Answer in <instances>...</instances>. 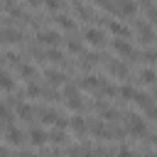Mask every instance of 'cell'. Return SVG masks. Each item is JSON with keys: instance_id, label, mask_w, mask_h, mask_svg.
I'll return each mask as SVG.
<instances>
[{"instance_id": "6da1fadb", "label": "cell", "mask_w": 157, "mask_h": 157, "mask_svg": "<svg viewBox=\"0 0 157 157\" xmlns=\"http://www.w3.org/2000/svg\"><path fill=\"white\" fill-rule=\"evenodd\" d=\"M5 140H7V145H20V142L25 140V132H22L20 128L7 125V128H5Z\"/></svg>"}, {"instance_id": "7a4b0ae2", "label": "cell", "mask_w": 157, "mask_h": 157, "mask_svg": "<svg viewBox=\"0 0 157 157\" xmlns=\"http://www.w3.org/2000/svg\"><path fill=\"white\" fill-rule=\"evenodd\" d=\"M128 125H130V132H135V135L145 132V120L137 118V115H128Z\"/></svg>"}, {"instance_id": "3957f363", "label": "cell", "mask_w": 157, "mask_h": 157, "mask_svg": "<svg viewBox=\"0 0 157 157\" xmlns=\"http://www.w3.org/2000/svg\"><path fill=\"white\" fill-rule=\"evenodd\" d=\"M83 37H86V42L93 44V47H101V44H103V32H101V29H86Z\"/></svg>"}, {"instance_id": "277c9868", "label": "cell", "mask_w": 157, "mask_h": 157, "mask_svg": "<svg viewBox=\"0 0 157 157\" xmlns=\"http://www.w3.org/2000/svg\"><path fill=\"white\" fill-rule=\"evenodd\" d=\"M118 10H120L123 15H135V12H137V5H135L132 0H118Z\"/></svg>"}, {"instance_id": "5b68a950", "label": "cell", "mask_w": 157, "mask_h": 157, "mask_svg": "<svg viewBox=\"0 0 157 157\" xmlns=\"http://www.w3.org/2000/svg\"><path fill=\"white\" fill-rule=\"evenodd\" d=\"M29 140H32V145H42V142L47 140V132H44L42 128H32V130H29Z\"/></svg>"}, {"instance_id": "8992f818", "label": "cell", "mask_w": 157, "mask_h": 157, "mask_svg": "<svg viewBox=\"0 0 157 157\" xmlns=\"http://www.w3.org/2000/svg\"><path fill=\"white\" fill-rule=\"evenodd\" d=\"M113 49H115L118 54H125V56H128V54H132V47H130L125 39H115V42H113Z\"/></svg>"}, {"instance_id": "52a82bcc", "label": "cell", "mask_w": 157, "mask_h": 157, "mask_svg": "<svg viewBox=\"0 0 157 157\" xmlns=\"http://www.w3.org/2000/svg\"><path fill=\"white\" fill-rule=\"evenodd\" d=\"M108 27H110L113 34H120V37H128V34H130V29H128L125 25H120V22H108Z\"/></svg>"}, {"instance_id": "ba28073f", "label": "cell", "mask_w": 157, "mask_h": 157, "mask_svg": "<svg viewBox=\"0 0 157 157\" xmlns=\"http://www.w3.org/2000/svg\"><path fill=\"white\" fill-rule=\"evenodd\" d=\"M132 101H135V103H140L142 108H152V101H150V96H147V93H140V91H137Z\"/></svg>"}, {"instance_id": "9c48e42d", "label": "cell", "mask_w": 157, "mask_h": 157, "mask_svg": "<svg viewBox=\"0 0 157 157\" xmlns=\"http://www.w3.org/2000/svg\"><path fill=\"white\" fill-rule=\"evenodd\" d=\"M37 39H42V42H47V44H56V42H59V34H56V32H42Z\"/></svg>"}, {"instance_id": "30bf717a", "label": "cell", "mask_w": 157, "mask_h": 157, "mask_svg": "<svg viewBox=\"0 0 157 157\" xmlns=\"http://www.w3.org/2000/svg\"><path fill=\"white\" fill-rule=\"evenodd\" d=\"M110 71H113L115 76H125V74H128L125 64H120V61H110Z\"/></svg>"}, {"instance_id": "8fae6325", "label": "cell", "mask_w": 157, "mask_h": 157, "mask_svg": "<svg viewBox=\"0 0 157 157\" xmlns=\"http://www.w3.org/2000/svg\"><path fill=\"white\" fill-rule=\"evenodd\" d=\"M47 78H49V83H64V74L61 71H47Z\"/></svg>"}, {"instance_id": "7c38bea8", "label": "cell", "mask_w": 157, "mask_h": 157, "mask_svg": "<svg viewBox=\"0 0 157 157\" xmlns=\"http://www.w3.org/2000/svg\"><path fill=\"white\" fill-rule=\"evenodd\" d=\"M71 128H74V132H83L86 130V120L76 115V118H71Z\"/></svg>"}, {"instance_id": "4fadbf2b", "label": "cell", "mask_w": 157, "mask_h": 157, "mask_svg": "<svg viewBox=\"0 0 157 157\" xmlns=\"http://www.w3.org/2000/svg\"><path fill=\"white\" fill-rule=\"evenodd\" d=\"M56 22H59L64 29H74V22H71V17H69V15H59V17H56Z\"/></svg>"}, {"instance_id": "5bb4252c", "label": "cell", "mask_w": 157, "mask_h": 157, "mask_svg": "<svg viewBox=\"0 0 157 157\" xmlns=\"http://www.w3.org/2000/svg\"><path fill=\"white\" fill-rule=\"evenodd\" d=\"M142 81H145V83H155V81H157V74H155L152 69H145V71H142Z\"/></svg>"}, {"instance_id": "9a60e30c", "label": "cell", "mask_w": 157, "mask_h": 157, "mask_svg": "<svg viewBox=\"0 0 157 157\" xmlns=\"http://www.w3.org/2000/svg\"><path fill=\"white\" fill-rule=\"evenodd\" d=\"M2 37H5V42H17L20 39V32H12L10 27H5V34Z\"/></svg>"}, {"instance_id": "2e32d148", "label": "cell", "mask_w": 157, "mask_h": 157, "mask_svg": "<svg viewBox=\"0 0 157 157\" xmlns=\"http://www.w3.org/2000/svg\"><path fill=\"white\" fill-rule=\"evenodd\" d=\"M12 86H15V81H12V76H10L7 71H5V74H2V88H5V91H12Z\"/></svg>"}, {"instance_id": "e0dca14e", "label": "cell", "mask_w": 157, "mask_h": 157, "mask_svg": "<svg viewBox=\"0 0 157 157\" xmlns=\"http://www.w3.org/2000/svg\"><path fill=\"white\" fill-rule=\"evenodd\" d=\"M96 86H101V81H98L96 76H86V81H83V88H96Z\"/></svg>"}, {"instance_id": "ac0fdd59", "label": "cell", "mask_w": 157, "mask_h": 157, "mask_svg": "<svg viewBox=\"0 0 157 157\" xmlns=\"http://www.w3.org/2000/svg\"><path fill=\"white\" fill-rule=\"evenodd\" d=\"M49 137H52V142H64V140H66V135H64L61 130H54Z\"/></svg>"}, {"instance_id": "d6986e66", "label": "cell", "mask_w": 157, "mask_h": 157, "mask_svg": "<svg viewBox=\"0 0 157 157\" xmlns=\"http://www.w3.org/2000/svg\"><path fill=\"white\" fill-rule=\"evenodd\" d=\"M17 115H22V118H29V115H32V108H29V105H20V108H17Z\"/></svg>"}, {"instance_id": "ffe728a7", "label": "cell", "mask_w": 157, "mask_h": 157, "mask_svg": "<svg viewBox=\"0 0 157 157\" xmlns=\"http://www.w3.org/2000/svg\"><path fill=\"white\" fill-rule=\"evenodd\" d=\"M47 56H49L52 61H61V52H56V49H52V52H47Z\"/></svg>"}, {"instance_id": "44dd1931", "label": "cell", "mask_w": 157, "mask_h": 157, "mask_svg": "<svg viewBox=\"0 0 157 157\" xmlns=\"http://www.w3.org/2000/svg\"><path fill=\"white\" fill-rule=\"evenodd\" d=\"M20 74H22V76H32V74H34V69H32V66H27V64H22V66H20Z\"/></svg>"}, {"instance_id": "7402d4cb", "label": "cell", "mask_w": 157, "mask_h": 157, "mask_svg": "<svg viewBox=\"0 0 157 157\" xmlns=\"http://www.w3.org/2000/svg\"><path fill=\"white\" fill-rule=\"evenodd\" d=\"M27 93H29V96H39V86H37V83H29V86H27Z\"/></svg>"}, {"instance_id": "603a6c76", "label": "cell", "mask_w": 157, "mask_h": 157, "mask_svg": "<svg viewBox=\"0 0 157 157\" xmlns=\"http://www.w3.org/2000/svg\"><path fill=\"white\" fill-rule=\"evenodd\" d=\"M44 5H47L49 10H56V7H61V2H59V0H44Z\"/></svg>"}, {"instance_id": "cb8c5ba5", "label": "cell", "mask_w": 157, "mask_h": 157, "mask_svg": "<svg viewBox=\"0 0 157 157\" xmlns=\"http://www.w3.org/2000/svg\"><path fill=\"white\" fill-rule=\"evenodd\" d=\"M69 49H71L74 54H81V44H78V42H69Z\"/></svg>"}, {"instance_id": "d4e9b609", "label": "cell", "mask_w": 157, "mask_h": 157, "mask_svg": "<svg viewBox=\"0 0 157 157\" xmlns=\"http://www.w3.org/2000/svg\"><path fill=\"white\" fill-rule=\"evenodd\" d=\"M147 15H150V20H157V7L155 5H147Z\"/></svg>"}, {"instance_id": "484cf974", "label": "cell", "mask_w": 157, "mask_h": 157, "mask_svg": "<svg viewBox=\"0 0 157 157\" xmlns=\"http://www.w3.org/2000/svg\"><path fill=\"white\" fill-rule=\"evenodd\" d=\"M118 155H120V157H130V150H128V147H120V152H118Z\"/></svg>"}, {"instance_id": "4316f807", "label": "cell", "mask_w": 157, "mask_h": 157, "mask_svg": "<svg viewBox=\"0 0 157 157\" xmlns=\"http://www.w3.org/2000/svg\"><path fill=\"white\" fill-rule=\"evenodd\" d=\"M147 110H150V115H152V118L157 120V108H147Z\"/></svg>"}, {"instance_id": "83f0119b", "label": "cell", "mask_w": 157, "mask_h": 157, "mask_svg": "<svg viewBox=\"0 0 157 157\" xmlns=\"http://www.w3.org/2000/svg\"><path fill=\"white\" fill-rule=\"evenodd\" d=\"M17 157H34V155H32V152H20Z\"/></svg>"}, {"instance_id": "f1b7e54d", "label": "cell", "mask_w": 157, "mask_h": 157, "mask_svg": "<svg viewBox=\"0 0 157 157\" xmlns=\"http://www.w3.org/2000/svg\"><path fill=\"white\" fill-rule=\"evenodd\" d=\"M150 140H152V142H157V135H152V137H150Z\"/></svg>"}]
</instances>
